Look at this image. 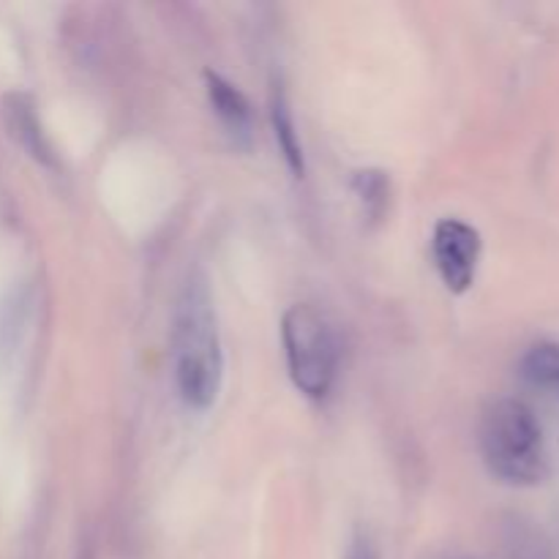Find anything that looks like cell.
I'll return each mask as SVG.
<instances>
[{"label": "cell", "mask_w": 559, "mask_h": 559, "mask_svg": "<svg viewBox=\"0 0 559 559\" xmlns=\"http://www.w3.org/2000/svg\"><path fill=\"white\" fill-rule=\"evenodd\" d=\"M169 347L180 402L194 413H207L224 385V347L205 273H189L180 289Z\"/></svg>", "instance_id": "6da1fadb"}, {"label": "cell", "mask_w": 559, "mask_h": 559, "mask_svg": "<svg viewBox=\"0 0 559 559\" xmlns=\"http://www.w3.org/2000/svg\"><path fill=\"white\" fill-rule=\"evenodd\" d=\"M478 442L484 464L502 484L538 486L549 473L544 426L519 399H497L484 409Z\"/></svg>", "instance_id": "7a4b0ae2"}, {"label": "cell", "mask_w": 559, "mask_h": 559, "mask_svg": "<svg viewBox=\"0 0 559 559\" xmlns=\"http://www.w3.org/2000/svg\"><path fill=\"white\" fill-rule=\"evenodd\" d=\"M287 374L300 396L325 402L338 380V338L331 320L309 304H295L282 317Z\"/></svg>", "instance_id": "3957f363"}, {"label": "cell", "mask_w": 559, "mask_h": 559, "mask_svg": "<svg viewBox=\"0 0 559 559\" xmlns=\"http://www.w3.org/2000/svg\"><path fill=\"white\" fill-rule=\"evenodd\" d=\"M484 240L473 224L462 218H442L431 235V257L448 293L464 295L475 284Z\"/></svg>", "instance_id": "277c9868"}, {"label": "cell", "mask_w": 559, "mask_h": 559, "mask_svg": "<svg viewBox=\"0 0 559 559\" xmlns=\"http://www.w3.org/2000/svg\"><path fill=\"white\" fill-rule=\"evenodd\" d=\"M205 91L213 115L222 123L224 134L233 140L235 147H251L254 142V109L238 85L216 71H205Z\"/></svg>", "instance_id": "5b68a950"}, {"label": "cell", "mask_w": 559, "mask_h": 559, "mask_svg": "<svg viewBox=\"0 0 559 559\" xmlns=\"http://www.w3.org/2000/svg\"><path fill=\"white\" fill-rule=\"evenodd\" d=\"M3 123L11 140L44 167H55V147L44 134V126L36 115V104L27 93H9L3 98Z\"/></svg>", "instance_id": "8992f818"}, {"label": "cell", "mask_w": 559, "mask_h": 559, "mask_svg": "<svg viewBox=\"0 0 559 559\" xmlns=\"http://www.w3.org/2000/svg\"><path fill=\"white\" fill-rule=\"evenodd\" d=\"M271 123H273V134H276V142H278V151H282L284 156V164H287V169L295 175V178H304L306 175L304 142H300L298 126H295L287 96H284L282 91L273 93L271 98Z\"/></svg>", "instance_id": "52a82bcc"}, {"label": "cell", "mask_w": 559, "mask_h": 559, "mask_svg": "<svg viewBox=\"0 0 559 559\" xmlns=\"http://www.w3.org/2000/svg\"><path fill=\"white\" fill-rule=\"evenodd\" d=\"M522 374L535 388H544L559 396V344L540 342L530 347L522 358Z\"/></svg>", "instance_id": "ba28073f"}, {"label": "cell", "mask_w": 559, "mask_h": 559, "mask_svg": "<svg viewBox=\"0 0 559 559\" xmlns=\"http://www.w3.org/2000/svg\"><path fill=\"white\" fill-rule=\"evenodd\" d=\"M353 191L358 197L360 207L369 218H382V213L388 211V202H391V180L380 169H360L353 178Z\"/></svg>", "instance_id": "9c48e42d"}, {"label": "cell", "mask_w": 559, "mask_h": 559, "mask_svg": "<svg viewBox=\"0 0 559 559\" xmlns=\"http://www.w3.org/2000/svg\"><path fill=\"white\" fill-rule=\"evenodd\" d=\"M347 559H377L374 549H371V544H369V538L358 535V538L353 540V546H349Z\"/></svg>", "instance_id": "30bf717a"}]
</instances>
